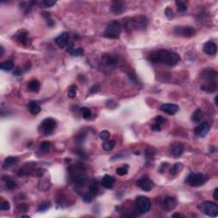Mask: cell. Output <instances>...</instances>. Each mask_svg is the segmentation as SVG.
Instances as JSON below:
<instances>
[{
  "mask_svg": "<svg viewBox=\"0 0 218 218\" xmlns=\"http://www.w3.org/2000/svg\"><path fill=\"white\" fill-rule=\"evenodd\" d=\"M148 60L153 63H164L167 66H175L179 62L181 57L177 53L173 51L161 50L152 52L149 55Z\"/></svg>",
  "mask_w": 218,
  "mask_h": 218,
  "instance_id": "cell-1",
  "label": "cell"
},
{
  "mask_svg": "<svg viewBox=\"0 0 218 218\" xmlns=\"http://www.w3.org/2000/svg\"><path fill=\"white\" fill-rule=\"evenodd\" d=\"M147 26V20L145 16L139 15L134 18L129 19L125 22V28L130 32L132 30H143Z\"/></svg>",
  "mask_w": 218,
  "mask_h": 218,
  "instance_id": "cell-2",
  "label": "cell"
},
{
  "mask_svg": "<svg viewBox=\"0 0 218 218\" xmlns=\"http://www.w3.org/2000/svg\"><path fill=\"white\" fill-rule=\"evenodd\" d=\"M122 31V25L119 21H110L105 29L104 36L108 39H118Z\"/></svg>",
  "mask_w": 218,
  "mask_h": 218,
  "instance_id": "cell-3",
  "label": "cell"
},
{
  "mask_svg": "<svg viewBox=\"0 0 218 218\" xmlns=\"http://www.w3.org/2000/svg\"><path fill=\"white\" fill-rule=\"evenodd\" d=\"M199 209L203 214L210 217H215L218 215V205L211 201H205L200 204Z\"/></svg>",
  "mask_w": 218,
  "mask_h": 218,
  "instance_id": "cell-4",
  "label": "cell"
},
{
  "mask_svg": "<svg viewBox=\"0 0 218 218\" xmlns=\"http://www.w3.org/2000/svg\"><path fill=\"white\" fill-rule=\"evenodd\" d=\"M208 180V176L202 173L190 174L187 177L186 182L191 187H200L205 184Z\"/></svg>",
  "mask_w": 218,
  "mask_h": 218,
  "instance_id": "cell-5",
  "label": "cell"
},
{
  "mask_svg": "<svg viewBox=\"0 0 218 218\" xmlns=\"http://www.w3.org/2000/svg\"><path fill=\"white\" fill-rule=\"evenodd\" d=\"M135 206L138 213L145 214L146 212L149 211L150 208H151V202L148 198L145 197V196H138L136 199Z\"/></svg>",
  "mask_w": 218,
  "mask_h": 218,
  "instance_id": "cell-6",
  "label": "cell"
},
{
  "mask_svg": "<svg viewBox=\"0 0 218 218\" xmlns=\"http://www.w3.org/2000/svg\"><path fill=\"white\" fill-rule=\"evenodd\" d=\"M56 128V122L52 118H47L44 120L40 125L41 131L45 135H51L55 131Z\"/></svg>",
  "mask_w": 218,
  "mask_h": 218,
  "instance_id": "cell-7",
  "label": "cell"
},
{
  "mask_svg": "<svg viewBox=\"0 0 218 218\" xmlns=\"http://www.w3.org/2000/svg\"><path fill=\"white\" fill-rule=\"evenodd\" d=\"M195 33H196L195 29L193 27H190V26H187V27H176L174 28V33L176 35L186 37V38L194 36Z\"/></svg>",
  "mask_w": 218,
  "mask_h": 218,
  "instance_id": "cell-8",
  "label": "cell"
},
{
  "mask_svg": "<svg viewBox=\"0 0 218 218\" xmlns=\"http://www.w3.org/2000/svg\"><path fill=\"white\" fill-rule=\"evenodd\" d=\"M176 205H177V202H176V199L173 197H170V196L164 197L160 202V206L162 207V209L166 211L173 210L176 207Z\"/></svg>",
  "mask_w": 218,
  "mask_h": 218,
  "instance_id": "cell-9",
  "label": "cell"
},
{
  "mask_svg": "<svg viewBox=\"0 0 218 218\" xmlns=\"http://www.w3.org/2000/svg\"><path fill=\"white\" fill-rule=\"evenodd\" d=\"M136 185L145 192L151 191L153 188V182L147 176H143L138 179Z\"/></svg>",
  "mask_w": 218,
  "mask_h": 218,
  "instance_id": "cell-10",
  "label": "cell"
},
{
  "mask_svg": "<svg viewBox=\"0 0 218 218\" xmlns=\"http://www.w3.org/2000/svg\"><path fill=\"white\" fill-rule=\"evenodd\" d=\"M210 126L209 123L207 122H203L199 124V125L195 128L194 130V133L198 137H205L206 135L208 134V132L210 130Z\"/></svg>",
  "mask_w": 218,
  "mask_h": 218,
  "instance_id": "cell-11",
  "label": "cell"
},
{
  "mask_svg": "<svg viewBox=\"0 0 218 218\" xmlns=\"http://www.w3.org/2000/svg\"><path fill=\"white\" fill-rule=\"evenodd\" d=\"M160 110L169 115H174L179 111V107L173 103H164L160 106Z\"/></svg>",
  "mask_w": 218,
  "mask_h": 218,
  "instance_id": "cell-12",
  "label": "cell"
},
{
  "mask_svg": "<svg viewBox=\"0 0 218 218\" xmlns=\"http://www.w3.org/2000/svg\"><path fill=\"white\" fill-rule=\"evenodd\" d=\"M170 152L174 158H178L183 152V146L180 142H174L170 145Z\"/></svg>",
  "mask_w": 218,
  "mask_h": 218,
  "instance_id": "cell-13",
  "label": "cell"
},
{
  "mask_svg": "<svg viewBox=\"0 0 218 218\" xmlns=\"http://www.w3.org/2000/svg\"><path fill=\"white\" fill-rule=\"evenodd\" d=\"M56 45L61 47V48H64L67 46L69 44V33L65 32V33H62L61 34H60L59 36L57 37L56 39Z\"/></svg>",
  "mask_w": 218,
  "mask_h": 218,
  "instance_id": "cell-14",
  "label": "cell"
},
{
  "mask_svg": "<svg viewBox=\"0 0 218 218\" xmlns=\"http://www.w3.org/2000/svg\"><path fill=\"white\" fill-rule=\"evenodd\" d=\"M203 51L205 54L209 55V56H214L217 52V46L214 42L208 41L204 45Z\"/></svg>",
  "mask_w": 218,
  "mask_h": 218,
  "instance_id": "cell-15",
  "label": "cell"
},
{
  "mask_svg": "<svg viewBox=\"0 0 218 218\" xmlns=\"http://www.w3.org/2000/svg\"><path fill=\"white\" fill-rule=\"evenodd\" d=\"M217 77V72L210 68H206L201 72V78L207 81H214Z\"/></svg>",
  "mask_w": 218,
  "mask_h": 218,
  "instance_id": "cell-16",
  "label": "cell"
},
{
  "mask_svg": "<svg viewBox=\"0 0 218 218\" xmlns=\"http://www.w3.org/2000/svg\"><path fill=\"white\" fill-rule=\"evenodd\" d=\"M111 10L112 12L115 14V15H120L123 12H125V5L123 2H120V1H115L113 3L112 6H111Z\"/></svg>",
  "mask_w": 218,
  "mask_h": 218,
  "instance_id": "cell-17",
  "label": "cell"
},
{
  "mask_svg": "<svg viewBox=\"0 0 218 218\" xmlns=\"http://www.w3.org/2000/svg\"><path fill=\"white\" fill-rule=\"evenodd\" d=\"M16 39H17V41H19L23 45H26V46L30 45L31 43H32L31 39L29 38V35H28V33L26 32V31H21L20 33L17 34Z\"/></svg>",
  "mask_w": 218,
  "mask_h": 218,
  "instance_id": "cell-18",
  "label": "cell"
},
{
  "mask_svg": "<svg viewBox=\"0 0 218 218\" xmlns=\"http://www.w3.org/2000/svg\"><path fill=\"white\" fill-rule=\"evenodd\" d=\"M102 62L107 66L114 67L119 64V59L115 56H105L102 58Z\"/></svg>",
  "mask_w": 218,
  "mask_h": 218,
  "instance_id": "cell-19",
  "label": "cell"
},
{
  "mask_svg": "<svg viewBox=\"0 0 218 218\" xmlns=\"http://www.w3.org/2000/svg\"><path fill=\"white\" fill-rule=\"evenodd\" d=\"M114 182H115V180H114V176H109V175H105L102 177V181H101V185L102 187H104L105 188L110 189V188L114 187Z\"/></svg>",
  "mask_w": 218,
  "mask_h": 218,
  "instance_id": "cell-20",
  "label": "cell"
},
{
  "mask_svg": "<svg viewBox=\"0 0 218 218\" xmlns=\"http://www.w3.org/2000/svg\"><path fill=\"white\" fill-rule=\"evenodd\" d=\"M201 90L207 93H214L217 90V84L216 82L214 81H208L206 84L201 85Z\"/></svg>",
  "mask_w": 218,
  "mask_h": 218,
  "instance_id": "cell-21",
  "label": "cell"
},
{
  "mask_svg": "<svg viewBox=\"0 0 218 218\" xmlns=\"http://www.w3.org/2000/svg\"><path fill=\"white\" fill-rule=\"evenodd\" d=\"M66 51L73 56H83V54H84V50L83 49L75 48L72 44H70V45H67Z\"/></svg>",
  "mask_w": 218,
  "mask_h": 218,
  "instance_id": "cell-22",
  "label": "cell"
},
{
  "mask_svg": "<svg viewBox=\"0 0 218 218\" xmlns=\"http://www.w3.org/2000/svg\"><path fill=\"white\" fill-rule=\"evenodd\" d=\"M17 162H18V158H16V157H13V156L7 157V158L3 160V169H7V168L10 167L11 165L17 164Z\"/></svg>",
  "mask_w": 218,
  "mask_h": 218,
  "instance_id": "cell-23",
  "label": "cell"
},
{
  "mask_svg": "<svg viewBox=\"0 0 218 218\" xmlns=\"http://www.w3.org/2000/svg\"><path fill=\"white\" fill-rule=\"evenodd\" d=\"M28 110L30 112L31 114H33V115H36L41 111V108L40 106L38 104V102H31L28 105Z\"/></svg>",
  "mask_w": 218,
  "mask_h": 218,
  "instance_id": "cell-24",
  "label": "cell"
},
{
  "mask_svg": "<svg viewBox=\"0 0 218 218\" xmlns=\"http://www.w3.org/2000/svg\"><path fill=\"white\" fill-rule=\"evenodd\" d=\"M203 112L200 108H198L196 110L194 111V114L192 115V120L194 121V123H199L201 120H203Z\"/></svg>",
  "mask_w": 218,
  "mask_h": 218,
  "instance_id": "cell-25",
  "label": "cell"
},
{
  "mask_svg": "<svg viewBox=\"0 0 218 218\" xmlns=\"http://www.w3.org/2000/svg\"><path fill=\"white\" fill-rule=\"evenodd\" d=\"M28 89L33 92H38L40 89V83L37 79H33L28 83Z\"/></svg>",
  "mask_w": 218,
  "mask_h": 218,
  "instance_id": "cell-26",
  "label": "cell"
},
{
  "mask_svg": "<svg viewBox=\"0 0 218 218\" xmlns=\"http://www.w3.org/2000/svg\"><path fill=\"white\" fill-rule=\"evenodd\" d=\"M89 192H90L94 196L98 194L99 186H98V182H97V181L93 180V181L90 182V185H89Z\"/></svg>",
  "mask_w": 218,
  "mask_h": 218,
  "instance_id": "cell-27",
  "label": "cell"
},
{
  "mask_svg": "<svg viewBox=\"0 0 218 218\" xmlns=\"http://www.w3.org/2000/svg\"><path fill=\"white\" fill-rule=\"evenodd\" d=\"M14 67V63H13L12 61H3V62L1 63L0 65V68L2 69L3 71H6V72H9V71H11Z\"/></svg>",
  "mask_w": 218,
  "mask_h": 218,
  "instance_id": "cell-28",
  "label": "cell"
},
{
  "mask_svg": "<svg viewBox=\"0 0 218 218\" xmlns=\"http://www.w3.org/2000/svg\"><path fill=\"white\" fill-rule=\"evenodd\" d=\"M182 169V164L181 163H176L172 167L170 168V174L171 176H176Z\"/></svg>",
  "mask_w": 218,
  "mask_h": 218,
  "instance_id": "cell-29",
  "label": "cell"
},
{
  "mask_svg": "<svg viewBox=\"0 0 218 218\" xmlns=\"http://www.w3.org/2000/svg\"><path fill=\"white\" fill-rule=\"evenodd\" d=\"M176 5L179 12H185L188 9V4L184 1H176Z\"/></svg>",
  "mask_w": 218,
  "mask_h": 218,
  "instance_id": "cell-30",
  "label": "cell"
},
{
  "mask_svg": "<svg viewBox=\"0 0 218 218\" xmlns=\"http://www.w3.org/2000/svg\"><path fill=\"white\" fill-rule=\"evenodd\" d=\"M114 146H115V141L114 140H107L104 141L102 147L106 151H111L114 149Z\"/></svg>",
  "mask_w": 218,
  "mask_h": 218,
  "instance_id": "cell-31",
  "label": "cell"
},
{
  "mask_svg": "<svg viewBox=\"0 0 218 218\" xmlns=\"http://www.w3.org/2000/svg\"><path fill=\"white\" fill-rule=\"evenodd\" d=\"M51 144L50 141H42V142L40 143L39 149L44 152H48L49 151H50V149H51Z\"/></svg>",
  "mask_w": 218,
  "mask_h": 218,
  "instance_id": "cell-32",
  "label": "cell"
},
{
  "mask_svg": "<svg viewBox=\"0 0 218 218\" xmlns=\"http://www.w3.org/2000/svg\"><path fill=\"white\" fill-rule=\"evenodd\" d=\"M5 186H6V188H8V189H9V190H13V189H15V188H17L16 182H15L14 180L10 179L9 176H8V178L5 180Z\"/></svg>",
  "mask_w": 218,
  "mask_h": 218,
  "instance_id": "cell-33",
  "label": "cell"
},
{
  "mask_svg": "<svg viewBox=\"0 0 218 218\" xmlns=\"http://www.w3.org/2000/svg\"><path fill=\"white\" fill-rule=\"evenodd\" d=\"M81 114L84 120H89L91 117V111L90 108H81Z\"/></svg>",
  "mask_w": 218,
  "mask_h": 218,
  "instance_id": "cell-34",
  "label": "cell"
},
{
  "mask_svg": "<svg viewBox=\"0 0 218 218\" xmlns=\"http://www.w3.org/2000/svg\"><path fill=\"white\" fill-rule=\"evenodd\" d=\"M56 3V1H52V0H44V1H41L39 4L42 8H50V7H52L53 5H55Z\"/></svg>",
  "mask_w": 218,
  "mask_h": 218,
  "instance_id": "cell-35",
  "label": "cell"
},
{
  "mask_svg": "<svg viewBox=\"0 0 218 218\" xmlns=\"http://www.w3.org/2000/svg\"><path fill=\"white\" fill-rule=\"evenodd\" d=\"M76 95H77V86L75 84H72L69 88L67 96H68L69 98H75Z\"/></svg>",
  "mask_w": 218,
  "mask_h": 218,
  "instance_id": "cell-36",
  "label": "cell"
},
{
  "mask_svg": "<svg viewBox=\"0 0 218 218\" xmlns=\"http://www.w3.org/2000/svg\"><path fill=\"white\" fill-rule=\"evenodd\" d=\"M128 170H129V168L127 165H123V166H121V167H119L118 169H117L116 172L119 176H125L126 174L128 173Z\"/></svg>",
  "mask_w": 218,
  "mask_h": 218,
  "instance_id": "cell-37",
  "label": "cell"
},
{
  "mask_svg": "<svg viewBox=\"0 0 218 218\" xmlns=\"http://www.w3.org/2000/svg\"><path fill=\"white\" fill-rule=\"evenodd\" d=\"M82 199H83V200H84V202H86V203H90V202H91V201H92L93 199H94V195H93V194H91L90 192L88 191L83 194Z\"/></svg>",
  "mask_w": 218,
  "mask_h": 218,
  "instance_id": "cell-38",
  "label": "cell"
},
{
  "mask_svg": "<svg viewBox=\"0 0 218 218\" xmlns=\"http://www.w3.org/2000/svg\"><path fill=\"white\" fill-rule=\"evenodd\" d=\"M28 205L27 204H20L16 206V210L19 212H27L28 210Z\"/></svg>",
  "mask_w": 218,
  "mask_h": 218,
  "instance_id": "cell-39",
  "label": "cell"
},
{
  "mask_svg": "<svg viewBox=\"0 0 218 218\" xmlns=\"http://www.w3.org/2000/svg\"><path fill=\"white\" fill-rule=\"evenodd\" d=\"M50 207H51L50 202H45V203L40 204V205H39V208H38V210H39V211H45L46 210H48Z\"/></svg>",
  "mask_w": 218,
  "mask_h": 218,
  "instance_id": "cell-40",
  "label": "cell"
},
{
  "mask_svg": "<svg viewBox=\"0 0 218 218\" xmlns=\"http://www.w3.org/2000/svg\"><path fill=\"white\" fill-rule=\"evenodd\" d=\"M0 209L2 210H9L10 209V205L6 200H3L1 202V205H0Z\"/></svg>",
  "mask_w": 218,
  "mask_h": 218,
  "instance_id": "cell-41",
  "label": "cell"
},
{
  "mask_svg": "<svg viewBox=\"0 0 218 218\" xmlns=\"http://www.w3.org/2000/svg\"><path fill=\"white\" fill-rule=\"evenodd\" d=\"M101 90V87L99 84H94L92 87H90V91H89V94L90 95H93V94H96V93L99 92Z\"/></svg>",
  "mask_w": 218,
  "mask_h": 218,
  "instance_id": "cell-42",
  "label": "cell"
},
{
  "mask_svg": "<svg viewBox=\"0 0 218 218\" xmlns=\"http://www.w3.org/2000/svg\"><path fill=\"white\" fill-rule=\"evenodd\" d=\"M154 121H155L154 123H156V124H158V125L162 126L164 124V122L166 121V120H165L164 118H163L162 116H160V115H158V116H157L155 119H154Z\"/></svg>",
  "mask_w": 218,
  "mask_h": 218,
  "instance_id": "cell-43",
  "label": "cell"
},
{
  "mask_svg": "<svg viewBox=\"0 0 218 218\" xmlns=\"http://www.w3.org/2000/svg\"><path fill=\"white\" fill-rule=\"evenodd\" d=\"M110 136V133L108 130H103L100 133V138L103 141H107Z\"/></svg>",
  "mask_w": 218,
  "mask_h": 218,
  "instance_id": "cell-44",
  "label": "cell"
},
{
  "mask_svg": "<svg viewBox=\"0 0 218 218\" xmlns=\"http://www.w3.org/2000/svg\"><path fill=\"white\" fill-rule=\"evenodd\" d=\"M165 15L167 16L168 18H172L174 16V13L172 11V9L170 8H166L165 9Z\"/></svg>",
  "mask_w": 218,
  "mask_h": 218,
  "instance_id": "cell-45",
  "label": "cell"
},
{
  "mask_svg": "<svg viewBox=\"0 0 218 218\" xmlns=\"http://www.w3.org/2000/svg\"><path fill=\"white\" fill-rule=\"evenodd\" d=\"M161 129H162V126L158 125V124H156V123H154V124L152 125V130H153V131H160V130H161Z\"/></svg>",
  "mask_w": 218,
  "mask_h": 218,
  "instance_id": "cell-46",
  "label": "cell"
},
{
  "mask_svg": "<svg viewBox=\"0 0 218 218\" xmlns=\"http://www.w3.org/2000/svg\"><path fill=\"white\" fill-rule=\"evenodd\" d=\"M13 74L15 75V76H21V74H22V69L21 68H16L13 72Z\"/></svg>",
  "mask_w": 218,
  "mask_h": 218,
  "instance_id": "cell-47",
  "label": "cell"
},
{
  "mask_svg": "<svg viewBox=\"0 0 218 218\" xmlns=\"http://www.w3.org/2000/svg\"><path fill=\"white\" fill-rule=\"evenodd\" d=\"M168 164L167 163H162L161 166L159 167V172L160 173H163V172H164V170H165V168H166V166H167Z\"/></svg>",
  "mask_w": 218,
  "mask_h": 218,
  "instance_id": "cell-48",
  "label": "cell"
},
{
  "mask_svg": "<svg viewBox=\"0 0 218 218\" xmlns=\"http://www.w3.org/2000/svg\"><path fill=\"white\" fill-rule=\"evenodd\" d=\"M218 189L217 188H215V191H214V194H213V198H214V199L215 200H218Z\"/></svg>",
  "mask_w": 218,
  "mask_h": 218,
  "instance_id": "cell-49",
  "label": "cell"
},
{
  "mask_svg": "<svg viewBox=\"0 0 218 218\" xmlns=\"http://www.w3.org/2000/svg\"><path fill=\"white\" fill-rule=\"evenodd\" d=\"M0 50H1V53H0V56H3V52H4V51H3V47H2V46L0 47Z\"/></svg>",
  "mask_w": 218,
  "mask_h": 218,
  "instance_id": "cell-50",
  "label": "cell"
},
{
  "mask_svg": "<svg viewBox=\"0 0 218 218\" xmlns=\"http://www.w3.org/2000/svg\"><path fill=\"white\" fill-rule=\"evenodd\" d=\"M176 216H182V215H180V214H174V215H172V217H176Z\"/></svg>",
  "mask_w": 218,
  "mask_h": 218,
  "instance_id": "cell-51",
  "label": "cell"
},
{
  "mask_svg": "<svg viewBox=\"0 0 218 218\" xmlns=\"http://www.w3.org/2000/svg\"><path fill=\"white\" fill-rule=\"evenodd\" d=\"M215 105L217 106V96L215 97Z\"/></svg>",
  "mask_w": 218,
  "mask_h": 218,
  "instance_id": "cell-52",
  "label": "cell"
}]
</instances>
